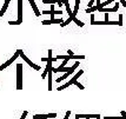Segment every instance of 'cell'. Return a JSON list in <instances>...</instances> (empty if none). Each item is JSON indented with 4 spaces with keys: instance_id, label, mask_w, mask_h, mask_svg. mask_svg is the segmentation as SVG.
<instances>
[{
    "instance_id": "obj_29",
    "label": "cell",
    "mask_w": 126,
    "mask_h": 119,
    "mask_svg": "<svg viewBox=\"0 0 126 119\" xmlns=\"http://www.w3.org/2000/svg\"><path fill=\"white\" fill-rule=\"evenodd\" d=\"M97 119H100V117H98V118H97Z\"/></svg>"
},
{
    "instance_id": "obj_13",
    "label": "cell",
    "mask_w": 126,
    "mask_h": 119,
    "mask_svg": "<svg viewBox=\"0 0 126 119\" xmlns=\"http://www.w3.org/2000/svg\"><path fill=\"white\" fill-rule=\"evenodd\" d=\"M70 74H71V73H70V72H68V71H67V72H66V73H64V76H61L60 78H58V79H57V83H60V81H63V80H65L66 78H67V77L70 76Z\"/></svg>"
},
{
    "instance_id": "obj_22",
    "label": "cell",
    "mask_w": 126,
    "mask_h": 119,
    "mask_svg": "<svg viewBox=\"0 0 126 119\" xmlns=\"http://www.w3.org/2000/svg\"><path fill=\"white\" fill-rule=\"evenodd\" d=\"M118 21L120 22V26H123V14H119V20Z\"/></svg>"
},
{
    "instance_id": "obj_6",
    "label": "cell",
    "mask_w": 126,
    "mask_h": 119,
    "mask_svg": "<svg viewBox=\"0 0 126 119\" xmlns=\"http://www.w3.org/2000/svg\"><path fill=\"white\" fill-rule=\"evenodd\" d=\"M64 21L63 19H49V20H44V21L41 22L43 25H52V24H61V22Z\"/></svg>"
},
{
    "instance_id": "obj_15",
    "label": "cell",
    "mask_w": 126,
    "mask_h": 119,
    "mask_svg": "<svg viewBox=\"0 0 126 119\" xmlns=\"http://www.w3.org/2000/svg\"><path fill=\"white\" fill-rule=\"evenodd\" d=\"M78 10H79V5H78V4H76V5H74V10H73V14H74V16H77Z\"/></svg>"
},
{
    "instance_id": "obj_7",
    "label": "cell",
    "mask_w": 126,
    "mask_h": 119,
    "mask_svg": "<svg viewBox=\"0 0 126 119\" xmlns=\"http://www.w3.org/2000/svg\"><path fill=\"white\" fill-rule=\"evenodd\" d=\"M28 1H30L31 6H32V8H33V11H34V13H35V16H37V17L41 16V12L39 11V8L37 7V4H35V1H34V0H28Z\"/></svg>"
},
{
    "instance_id": "obj_21",
    "label": "cell",
    "mask_w": 126,
    "mask_h": 119,
    "mask_svg": "<svg viewBox=\"0 0 126 119\" xmlns=\"http://www.w3.org/2000/svg\"><path fill=\"white\" fill-rule=\"evenodd\" d=\"M70 116H71V111H67V112H66V114H65V118H64V119H68V118H70Z\"/></svg>"
},
{
    "instance_id": "obj_25",
    "label": "cell",
    "mask_w": 126,
    "mask_h": 119,
    "mask_svg": "<svg viewBox=\"0 0 126 119\" xmlns=\"http://www.w3.org/2000/svg\"><path fill=\"white\" fill-rule=\"evenodd\" d=\"M94 22V14H91V25Z\"/></svg>"
},
{
    "instance_id": "obj_12",
    "label": "cell",
    "mask_w": 126,
    "mask_h": 119,
    "mask_svg": "<svg viewBox=\"0 0 126 119\" xmlns=\"http://www.w3.org/2000/svg\"><path fill=\"white\" fill-rule=\"evenodd\" d=\"M95 11H98V6L97 5L92 6V7H87L85 12H86V13H93V12H95Z\"/></svg>"
},
{
    "instance_id": "obj_4",
    "label": "cell",
    "mask_w": 126,
    "mask_h": 119,
    "mask_svg": "<svg viewBox=\"0 0 126 119\" xmlns=\"http://www.w3.org/2000/svg\"><path fill=\"white\" fill-rule=\"evenodd\" d=\"M45 118H57V113H48V114H34L33 119H45Z\"/></svg>"
},
{
    "instance_id": "obj_9",
    "label": "cell",
    "mask_w": 126,
    "mask_h": 119,
    "mask_svg": "<svg viewBox=\"0 0 126 119\" xmlns=\"http://www.w3.org/2000/svg\"><path fill=\"white\" fill-rule=\"evenodd\" d=\"M10 1H11V0H5V4H4V6H2V8L0 10V17H2L4 14H5L6 10H7V7H8V4H10Z\"/></svg>"
},
{
    "instance_id": "obj_16",
    "label": "cell",
    "mask_w": 126,
    "mask_h": 119,
    "mask_svg": "<svg viewBox=\"0 0 126 119\" xmlns=\"http://www.w3.org/2000/svg\"><path fill=\"white\" fill-rule=\"evenodd\" d=\"M74 85H77V86L79 87L80 90H85V87H84V85H82V84H80L79 81H76V84H74Z\"/></svg>"
},
{
    "instance_id": "obj_14",
    "label": "cell",
    "mask_w": 126,
    "mask_h": 119,
    "mask_svg": "<svg viewBox=\"0 0 126 119\" xmlns=\"http://www.w3.org/2000/svg\"><path fill=\"white\" fill-rule=\"evenodd\" d=\"M73 21L76 22V24H77V25H78V26H79V27H84V22H81V21H80V20H78V19H77V18H76V17L73 18Z\"/></svg>"
},
{
    "instance_id": "obj_11",
    "label": "cell",
    "mask_w": 126,
    "mask_h": 119,
    "mask_svg": "<svg viewBox=\"0 0 126 119\" xmlns=\"http://www.w3.org/2000/svg\"><path fill=\"white\" fill-rule=\"evenodd\" d=\"M52 71H49L47 77H48V91H52Z\"/></svg>"
},
{
    "instance_id": "obj_1",
    "label": "cell",
    "mask_w": 126,
    "mask_h": 119,
    "mask_svg": "<svg viewBox=\"0 0 126 119\" xmlns=\"http://www.w3.org/2000/svg\"><path fill=\"white\" fill-rule=\"evenodd\" d=\"M22 88V64L16 65V90Z\"/></svg>"
},
{
    "instance_id": "obj_2",
    "label": "cell",
    "mask_w": 126,
    "mask_h": 119,
    "mask_svg": "<svg viewBox=\"0 0 126 119\" xmlns=\"http://www.w3.org/2000/svg\"><path fill=\"white\" fill-rule=\"evenodd\" d=\"M18 51H19V53H20V57H21L22 59H24V61H26L28 65L31 66V67H33V68H34L35 71H39V70H40V66H39V65H35L34 63H32V61H31V60L28 59L27 57H26V55L24 54V52H22L21 50H18Z\"/></svg>"
},
{
    "instance_id": "obj_10",
    "label": "cell",
    "mask_w": 126,
    "mask_h": 119,
    "mask_svg": "<svg viewBox=\"0 0 126 119\" xmlns=\"http://www.w3.org/2000/svg\"><path fill=\"white\" fill-rule=\"evenodd\" d=\"M74 14H72V16H70V18H68V19H67V20H66V21H63L60 24V26L61 27H64V26H66V25H68V24H70V22L71 21H73V18H74Z\"/></svg>"
},
{
    "instance_id": "obj_24",
    "label": "cell",
    "mask_w": 126,
    "mask_h": 119,
    "mask_svg": "<svg viewBox=\"0 0 126 119\" xmlns=\"http://www.w3.org/2000/svg\"><path fill=\"white\" fill-rule=\"evenodd\" d=\"M41 14H49V16H51V10H49V11H43Z\"/></svg>"
},
{
    "instance_id": "obj_5",
    "label": "cell",
    "mask_w": 126,
    "mask_h": 119,
    "mask_svg": "<svg viewBox=\"0 0 126 119\" xmlns=\"http://www.w3.org/2000/svg\"><path fill=\"white\" fill-rule=\"evenodd\" d=\"M18 21L22 22V0H18Z\"/></svg>"
},
{
    "instance_id": "obj_20",
    "label": "cell",
    "mask_w": 126,
    "mask_h": 119,
    "mask_svg": "<svg viewBox=\"0 0 126 119\" xmlns=\"http://www.w3.org/2000/svg\"><path fill=\"white\" fill-rule=\"evenodd\" d=\"M95 2H97L98 8H101V7H103V6H101V1H100V0H95Z\"/></svg>"
},
{
    "instance_id": "obj_17",
    "label": "cell",
    "mask_w": 126,
    "mask_h": 119,
    "mask_svg": "<svg viewBox=\"0 0 126 119\" xmlns=\"http://www.w3.org/2000/svg\"><path fill=\"white\" fill-rule=\"evenodd\" d=\"M27 111H24V112H22V116H21V118L20 119H26V117H27Z\"/></svg>"
},
{
    "instance_id": "obj_18",
    "label": "cell",
    "mask_w": 126,
    "mask_h": 119,
    "mask_svg": "<svg viewBox=\"0 0 126 119\" xmlns=\"http://www.w3.org/2000/svg\"><path fill=\"white\" fill-rule=\"evenodd\" d=\"M94 2H95V0H90V2H88V7H92V6H94Z\"/></svg>"
},
{
    "instance_id": "obj_3",
    "label": "cell",
    "mask_w": 126,
    "mask_h": 119,
    "mask_svg": "<svg viewBox=\"0 0 126 119\" xmlns=\"http://www.w3.org/2000/svg\"><path fill=\"white\" fill-rule=\"evenodd\" d=\"M19 55H20V53H19V51H16V53H14V55H13V57H12L11 59L8 60V61H6L5 64H2V65L0 66V71H2L4 70V68H6V67H7V66H10L12 64V63H13V61H14V60L16 59V58H18V57H19Z\"/></svg>"
},
{
    "instance_id": "obj_26",
    "label": "cell",
    "mask_w": 126,
    "mask_h": 119,
    "mask_svg": "<svg viewBox=\"0 0 126 119\" xmlns=\"http://www.w3.org/2000/svg\"><path fill=\"white\" fill-rule=\"evenodd\" d=\"M41 61H46V63H47V61H48V57H47V58H41Z\"/></svg>"
},
{
    "instance_id": "obj_28",
    "label": "cell",
    "mask_w": 126,
    "mask_h": 119,
    "mask_svg": "<svg viewBox=\"0 0 126 119\" xmlns=\"http://www.w3.org/2000/svg\"><path fill=\"white\" fill-rule=\"evenodd\" d=\"M121 116H126V112H125V111H121Z\"/></svg>"
},
{
    "instance_id": "obj_27",
    "label": "cell",
    "mask_w": 126,
    "mask_h": 119,
    "mask_svg": "<svg viewBox=\"0 0 126 119\" xmlns=\"http://www.w3.org/2000/svg\"><path fill=\"white\" fill-rule=\"evenodd\" d=\"M67 54H70V55H73V52H72L71 50H68V51H67Z\"/></svg>"
},
{
    "instance_id": "obj_8",
    "label": "cell",
    "mask_w": 126,
    "mask_h": 119,
    "mask_svg": "<svg viewBox=\"0 0 126 119\" xmlns=\"http://www.w3.org/2000/svg\"><path fill=\"white\" fill-rule=\"evenodd\" d=\"M76 117H78V118H98V117H100L99 114H76Z\"/></svg>"
},
{
    "instance_id": "obj_19",
    "label": "cell",
    "mask_w": 126,
    "mask_h": 119,
    "mask_svg": "<svg viewBox=\"0 0 126 119\" xmlns=\"http://www.w3.org/2000/svg\"><path fill=\"white\" fill-rule=\"evenodd\" d=\"M8 24H10V25H20V22L18 21V20H16V21H8Z\"/></svg>"
},
{
    "instance_id": "obj_30",
    "label": "cell",
    "mask_w": 126,
    "mask_h": 119,
    "mask_svg": "<svg viewBox=\"0 0 126 119\" xmlns=\"http://www.w3.org/2000/svg\"><path fill=\"white\" fill-rule=\"evenodd\" d=\"M104 119H107V118H106V117H105V118H104Z\"/></svg>"
},
{
    "instance_id": "obj_23",
    "label": "cell",
    "mask_w": 126,
    "mask_h": 119,
    "mask_svg": "<svg viewBox=\"0 0 126 119\" xmlns=\"http://www.w3.org/2000/svg\"><path fill=\"white\" fill-rule=\"evenodd\" d=\"M119 1H120V4L123 7H126V0H119Z\"/></svg>"
}]
</instances>
